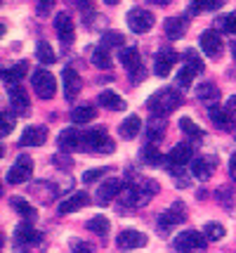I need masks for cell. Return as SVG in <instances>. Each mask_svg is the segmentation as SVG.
Segmentation results:
<instances>
[{"label":"cell","mask_w":236,"mask_h":253,"mask_svg":"<svg viewBox=\"0 0 236 253\" xmlns=\"http://www.w3.org/2000/svg\"><path fill=\"white\" fill-rule=\"evenodd\" d=\"M106 5H118V0H104Z\"/></svg>","instance_id":"52"},{"label":"cell","mask_w":236,"mask_h":253,"mask_svg":"<svg viewBox=\"0 0 236 253\" xmlns=\"http://www.w3.org/2000/svg\"><path fill=\"white\" fill-rule=\"evenodd\" d=\"M95 116H97V109H92V107H76V109H71V123H76V126H85Z\"/></svg>","instance_id":"29"},{"label":"cell","mask_w":236,"mask_h":253,"mask_svg":"<svg viewBox=\"0 0 236 253\" xmlns=\"http://www.w3.org/2000/svg\"><path fill=\"white\" fill-rule=\"evenodd\" d=\"M104 175V170H85V173H83V182H85V185H88V182H95V180H100V177Z\"/></svg>","instance_id":"46"},{"label":"cell","mask_w":236,"mask_h":253,"mask_svg":"<svg viewBox=\"0 0 236 253\" xmlns=\"http://www.w3.org/2000/svg\"><path fill=\"white\" fill-rule=\"evenodd\" d=\"M88 230L95 232V234H101V237H104V234L109 232V220H106L104 215H95V218L88 222Z\"/></svg>","instance_id":"37"},{"label":"cell","mask_w":236,"mask_h":253,"mask_svg":"<svg viewBox=\"0 0 236 253\" xmlns=\"http://www.w3.org/2000/svg\"><path fill=\"white\" fill-rule=\"evenodd\" d=\"M10 206L17 211L22 218H26V220H34V218H35V209L31 206V204H29V201H26V199H22V197H10Z\"/></svg>","instance_id":"28"},{"label":"cell","mask_w":236,"mask_h":253,"mask_svg":"<svg viewBox=\"0 0 236 253\" xmlns=\"http://www.w3.org/2000/svg\"><path fill=\"white\" fill-rule=\"evenodd\" d=\"M57 164V168H62V170H68L71 166H73V161H71V156L67 154V152H62V154H55V159H52Z\"/></svg>","instance_id":"45"},{"label":"cell","mask_w":236,"mask_h":253,"mask_svg":"<svg viewBox=\"0 0 236 253\" xmlns=\"http://www.w3.org/2000/svg\"><path fill=\"white\" fill-rule=\"evenodd\" d=\"M222 5H225V0H194V7H199V10H217Z\"/></svg>","instance_id":"44"},{"label":"cell","mask_w":236,"mask_h":253,"mask_svg":"<svg viewBox=\"0 0 236 253\" xmlns=\"http://www.w3.org/2000/svg\"><path fill=\"white\" fill-rule=\"evenodd\" d=\"M180 104H182V95L172 88L158 90V92H154V95L149 97V102H146V107L154 111V114H163V116L170 114V111H175Z\"/></svg>","instance_id":"1"},{"label":"cell","mask_w":236,"mask_h":253,"mask_svg":"<svg viewBox=\"0 0 236 253\" xmlns=\"http://www.w3.org/2000/svg\"><path fill=\"white\" fill-rule=\"evenodd\" d=\"M68 244H71V251L73 253H95V249H92L88 242H83V239H76V237H73Z\"/></svg>","instance_id":"43"},{"label":"cell","mask_w":236,"mask_h":253,"mask_svg":"<svg viewBox=\"0 0 236 253\" xmlns=\"http://www.w3.org/2000/svg\"><path fill=\"white\" fill-rule=\"evenodd\" d=\"M156 192H158V185L154 182V180H146V182L142 185V187H137V194H139V206H144L146 201H149V199L154 197Z\"/></svg>","instance_id":"34"},{"label":"cell","mask_w":236,"mask_h":253,"mask_svg":"<svg viewBox=\"0 0 236 253\" xmlns=\"http://www.w3.org/2000/svg\"><path fill=\"white\" fill-rule=\"evenodd\" d=\"M31 85H34L35 95H38L40 99H52L55 97L57 81L50 71H45V69H35L34 74H31Z\"/></svg>","instance_id":"3"},{"label":"cell","mask_w":236,"mask_h":253,"mask_svg":"<svg viewBox=\"0 0 236 253\" xmlns=\"http://www.w3.org/2000/svg\"><path fill=\"white\" fill-rule=\"evenodd\" d=\"M88 201H90V197L85 194V192H76L71 199H67L64 204H59V213H76V211H80L83 206H88Z\"/></svg>","instance_id":"24"},{"label":"cell","mask_w":236,"mask_h":253,"mask_svg":"<svg viewBox=\"0 0 236 253\" xmlns=\"http://www.w3.org/2000/svg\"><path fill=\"white\" fill-rule=\"evenodd\" d=\"M118 59H121V64L125 69H130V74L137 71V69H142V57H139V50L137 47H123L121 52H118Z\"/></svg>","instance_id":"21"},{"label":"cell","mask_w":236,"mask_h":253,"mask_svg":"<svg viewBox=\"0 0 236 253\" xmlns=\"http://www.w3.org/2000/svg\"><path fill=\"white\" fill-rule=\"evenodd\" d=\"M139 156H142V161H144L146 166H151V168H161V164L166 161V159H163V154H161V149H158L154 142H149L146 147H142Z\"/></svg>","instance_id":"23"},{"label":"cell","mask_w":236,"mask_h":253,"mask_svg":"<svg viewBox=\"0 0 236 253\" xmlns=\"http://www.w3.org/2000/svg\"><path fill=\"white\" fill-rule=\"evenodd\" d=\"M163 135H166V132H163V126H158V123H151V126H149V128H146V137H149V142H161V140H163Z\"/></svg>","instance_id":"42"},{"label":"cell","mask_w":236,"mask_h":253,"mask_svg":"<svg viewBox=\"0 0 236 253\" xmlns=\"http://www.w3.org/2000/svg\"><path fill=\"white\" fill-rule=\"evenodd\" d=\"M229 175L236 182V154H232V159H229Z\"/></svg>","instance_id":"48"},{"label":"cell","mask_w":236,"mask_h":253,"mask_svg":"<svg viewBox=\"0 0 236 253\" xmlns=\"http://www.w3.org/2000/svg\"><path fill=\"white\" fill-rule=\"evenodd\" d=\"M215 170V159L213 156H199V159H191V175L199 177V180H210Z\"/></svg>","instance_id":"14"},{"label":"cell","mask_w":236,"mask_h":253,"mask_svg":"<svg viewBox=\"0 0 236 253\" xmlns=\"http://www.w3.org/2000/svg\"><path fill=\"white\" fill-rule=\"evenodd\" d=\"M83 137H85V149H90V152H100V154L116 152V144H113V140H109L104 128H90V130H85Z\"/></svg>","instance_id":"2"},{"label":"cell","mask_w":236,"mask_h":253,"mask_svg":"<svg viewBox=\"0 0 236 253\" xmlns=\"http://www.w3.org/2000/svg\"><path fill=\"white\" fill-rule=\"evenodd\" d=\"M227 109L232 111V114L236 111V95H234V97H229V102H227Z\"/></svg>","instance_id":"49"},{"label":"cell","mask_w":236,"mask_h":253,"mask_svg":"<svg viewBox=\"0 0 236 253\" xmlns=\"http://www.w3.org/2000/svg\"><path fill=\"white\" fill-rule=\"evenodd\" d=\"M208 116H210V121H213L217 128H222V130L232 128V123H234V119H232V111H229V109L210 107V109H208Z\"/></svg>","instance_id":"25"},{"label":"cell","mask_w":236,"mask_h":253,"mask_svg":"<svg viewBox=\"0 0 236 253\" xmlns=\"http://www.w3.org/2000/svg\"><path fill=\"white\" fill-rule=\"evenodd\" d=\"M151 2H156V5H168L170 0H151Z\"/></svg>","instance_id":"50"},{"label":"cell","mask_w":236,"mask_h":253,"mask_svg":"<svg viewBox=\"0 0 236 253\" xmlns=\"http://www.w3.org/2000/svg\"><path fill=\"white\" fill-rule=\"evenodd\" d=\"M12 130H14V119L10 116V111L5 109L2 114H0V135H2V137H7Z\"/></svg>","instance_id":"39"},{"label":"cell","mask_w":236,"mask_h":253,"mask_svg":"<svg viewBox=\"0 0 236 253\" xmlns=\"http://www.w3.org/2000/svg\"><path fill=\"white\" fill-rule=\"evenodd\" d=\"M10 107L19 116H24V114H29V109H31V102H29V92L24 88H19V85H14V88H10Z\"/></svg>","instance_id":"16"},{"label":"cell","mask_w":236,"mask_h":253,"mask_svg":"<svg viewBox=\"0 0 236 253\" xmlns=\"http://www.w3.org/2000/svg\"><path fill=\"white\" fill-rule=\"evenodd\" d=\"M57 144H59V149L62 152H76V149H83L85 152V137H83V132L76 130V128H67V130L59 132V137H57Z\"/></svg>","instance_id":"6"},{"label":"cell","mask_w":236,"mask_h":253,"mask_svg":"<svg viewBox=\"0 0 236 253\" xmlns=\"http://www.w3.org/2000/svg\"><path fill=\"white\" fill-rule=\"evenodd\" d=\"M203 234L210 239V242H217V239H222L227 232L225 227L220 225V222H205V227H203Z\"/></svg>","instance_id":"36"},{"label":"cell","mask_w":236,"mask_h":253,"mask_svg":"<svg viewBox=\"0 0 236 253\" xmlns=\"http://www.w3.org/2000/svg\"><path fill=\"white\" fill-rule=\"evenodd\" d=\"M163 29H166V33H168L170 41H177V38H182V36H184L187 24H184V19H180V17H170V19H166Z\"/></svg>","instance_id":"27"},{"label":"cell","mask_w":236,"mask_h":253,"mask_svg":"<svg viewBox=\"0 0 236 253\" xmlns=\"http://www.w3.org/2000/svg\"><path fill=\"white\" fill-rule=\"evenodd\" d=\"M201 50L208 57H213V59H217L222 55V38L217 36V31L208 29V31L201 33Z\"/></svg>","instance_id":"12"},{"label":"cell","mask_w":236,"mask_h":253,"mask_svg":"<svg viewBox=\"0 0 236 253\" xmlns=\"http://www.w3.org/2000/svg\"><path fill=\"white\" fill-rule=\"evenodd\" d=\"M194 159V152H191V144L189 142H180V144H175L172 149H170V154H168V168L172 170V168H182V166H187Z\"/></svg>","instance_id":"8"},{"label":"cell","mask_w":236,"mask_h":253,"mask_svg":"<svg viewBox=\"0 0 236 253\" xmlns=\"http://www.w3.org/2000/svg\"><path fill=\"white\" fill-rule=\"evenodd\" d=\"M35 57H38L43 64H55V59H57L55 50H52V45L45 43V41H40V43L35 45Z\"/></svg>","instance_id":"30"},{"label":"cell","mask_w":236,"mask_h":253,"mask_svg":"<svg viewBox=\"0 0 236 253\" xmlns=\"http://www.w3.org/2000/svg\"><path fill=\"white\" fill-rule=\"evenodd\" d=\"M142 130V121H139V116H128L121 126H118V135L123 137V140H135L137 135Z\"/></svg>","instance_id":"22"},{"label":"cell","mask_w":236,"mask_h":253,"mask_svg":"<svg viewBox=\"0 0 236 253\" xmlns=\"http://www.w3.org/2000/svg\"><path fill=\"white\" fill-rule=\"evenodd\" d=\"M92 62H95L97 69H111V57H109V52H106L104 45L92 50Z\"/></svg>","instance_id":"32"},{"label":"cell","mask_w":236,"mask_h":253,"mask_svg":"<svg viewBox=\"0 0 236 253\" xmlns=\"http://www.w3.org/2000/svg\"><path fill=\"white\" fill-rule=\"evenodd\" d=\"M26 74H29V62H17L14 66H10V69L2 71V81H5V85L14 88Z\"/></svg>","instance_id":"20"},{"label":"cell","mask_w":236,"mask_h":253,"mask_svg":"<svg viewBox=\"0 0 236 253\" xmlns=\"http://www.w3.org/2000/svg\"><path fill=\"white\" fill-rule=\"evenodd\" d=\"M196 95H199V99H217L220 97V90L215 88L213 83H201L199 90H196Z\"/></svg>","instance_id":"38"},{"label":"cell","mask_w":236,"mask_h":253,"mask_svg":"<svg viewBox=\"0 0 236 253\" xmlns=\"http://www.w3.org/2000/svg\"><path fill=\"white\" fill-rule=\"evenodd\" d=\"M177 59H180V55L175 52V50H161L156 57V76L166 78L170 76V71H172V66L177 64Z\"/></svg>","instance_id":"13"},{"label":"cell","mask_w":236,"mask_h":253,"mask_svg":"<svg viewBox=\"0 0 236 253\" xmlns=\"http://www.w3.org/2000/svg\"><path fill=\"white\" fill-rule=\"evenodd\" d=\"M55 7V0H38V14H47Z\"/></svg>","instance_id":"47"},{"label":"cell","mask_w":236,"mask_h":253,"mask_svg":"<svg viewBox=\"0 0 236 253\" xmlns=\"http://www.w3.org/2000/svg\"><path fill=\"white\" fill-rule=\"evenodd\" d=\"M180 128H182V132H184V135H189V137H194V140H201V137H203L201 128L191 121L189 116H182V119H180Z\"/></svg>","instance_id":"33"},{"label":"cell","mask_w":236,"mask_h":253,"mask_svg":"<svg viewBox=\"0 0 236 253\" xmlns=\"http://www.w3.org/2000/svg\"><path fill=\"white\" fill-rule=\"evenodd\" d=\"M100 104L104 107V109H111V111L125 109L123 97H118L113 90H101V92H100Z\"/></svg>","instance_id":"26"},{"label":"cell","mask_w":236,"mask_h":253,"mask_svg":"<svg viewBox=\"0 0 236 253\" xmlns=\"http://www.w3.org/2000/svg\"><path fill=\"white\" fill-rule=\"evenodd\" d=\"M123 43H125L123 33H118V31L101 33V45H104V47H123Z\"/></svg>","instance_id":"35"},{"label":"cell","mask_w":236,"mask_h":253,"mask_svg":"<svg viewBox=\"0 0 236 253\" xmlns=\"http://www.w3.org/2000/svg\"><path fill=\"white\" fill-rule=\"evenodd\" d=\"M205 242H208L205 234H201V232H196V230H184L175 239V251L191 253V251H196V249H205Z\"/></svg>","instance_id":"4"},{"label":"cell","mask_w":236,"mask_h":253,"mask_svg":"<svg viewBox=\"0 0 236 253\" xmlns=\"http://www.w3.org/2000/svg\"><path fill=\"white\" fill-rule=\"evenodd\" d=\"M47 140V128L45 126H29L22 135V147H40Z\"/></svg>","instance_id":"15"},{"label":"cell","mask_w":236,"mask_h":253,"mask_svg":"<svg viewBox=\"0 0 236 253\" xmlns=\"http://www.w3.org/2000/svg\"><path fill=\"white\" fill-rule=\"evenodd\" d=\"M14 242L19 244V246H29V244H34V242H40V234L34 230L31 222H19L14 227Z\"/></svg>","instance_id":"17"},{"label":"cell","mask_w":236,"mask_h":253,"mask_svg":"<svg viewBox=\"0 0 236 253\" xmlns=\"http://www.w3.org/2000/svg\"><path fill=\"white\" fill-rule=\"evenodd\" d=\"M182 218H184V211H182L180 201H177V204H175L172 209L166 211V213H163V215L158 218V230H161V232H168L170 227H175V225H177Z\"/></svg>","instance_id":"19"},{"label":"cell","mask_w":236,"mask_h":253,"mask_svg":"<svg viewBox=\"0 0 236 253\" xmlns=\"http://www.w3.org/2000/svg\"><path fill=\"white\" fill-rule=\"evenodd\" d=\"M31 173H34V161H31L29 154H22L14 161V166L10 168V173H7L5 180H7L10 185H22V182H26V180L31 177Z\"/></svg>","instance_id":"5"},{"label":"cell","mask_w":236,"mask_h":253,"mask_svg":"<svg viewBox=\"0 0 236 253\" xmlns=\"http://www.w3.org/2000/svg\"><path fill=\"white\" fill-rule=\"evenodd\" d=\"M220 29L225 33H236V12H232V14H225V17H220Z\"/></svg>","instance_id":"41"},{"label":"cell","mask_w":236,"mask_h":253,"mask_svg":"<svg viewBox=\"0 0 236 253\" xmlns=\"http://www.w3.org/2000/svg\"><path fill=\"white\" fill-rule=\"evenodd\" d=\"M55 29L59 33V38H62V43H71L73 41V19L68 17L67 12H62V14H57L55 17Z\"/></svg>","instance_id":"18"},{"label":"cell","mask_w":236,"mask_h":253,"mask_svg":"<svg viewBox=\"0 0 236 253\" xmlns=\"http://www.w3.org/2000/svg\"><path fill=\"white\" fill-rule=\"evenodd\" d=\"M123 182L118 180V177H109V180H104L100 185V189H97V201H100L101 206L104 204H109V201H113L116 197H121V192H123Z\"/></svg>","instance_id":"10"},{"label":"cell","mask_w":236,"mask_h":253,"mask_svg":"<svg viewBox=\"0 0 236 253\" xmlns=\"http://www.w3.org/2000/svg\"><path fill=\"white\" fill-rule=\"evenodd\" d=\"M182 57H184V62H187V66H191L196 74H201L203 69H205V64H203V59L199 57V52L194 50V47H189V50H184L182 52Z\"/></svg>","instance_id":"31"},{"label":"cell","mask_w":236,"mask_h":253,"mask_svg":"<svg viewBox=\"0 0 236 253\" xmlns=\"http://www.w3.org/2000/svg\"><path fill=\"white\" fill-rule=\"evenodd\" d=\"M62 78H64V97L76 99L80 95V90H83V78L78 76V71L67 66V69L62 71Z\"/></svg>","instance_id":"9"},{"label":"cell","mask_w":236,"mask_h":253,"mask_svg":"<svg viewBox=\"0 0 236 253\" xmlns=\"http://www.w3.org/2000/svg\"><path fill=\"white\" fill-rule=\"evenodd\" d=\"M194 76H196V71L191 69V66H182L180 69V74H177V83H180L182 88H189L191 85V81H194Z\"/></svg>","instance_id":"40"},{"label":"cell","mask_w":236,"mask_h":253,"mask_svg":"<svg viewBox=\"0 0 236 253\" xmlns=\"http://www.w3.org/2000/svg\"><path fill=\"white\" fill-rule=\"evenodd\" d=\"M128 26H130V31H135V33H146L154 26V14L149 10L135 7V10L128 12Z\"/></svg>","instance_id":"7"},{"label":"cell","mask_w":236,"mask_h":253,"mask_svg":"<svg viewBox=\"0 0 236 253\" xmlns=\"http://www.w3.org/2000/svg\"><path fill=\"white\" fill-rule=\"evenodd\" d=\"M116 244H118V249H121V251L142 249V246H146V234H142V232H137V230H123L121 234H118Z\"/></svg>","instance_id":"11"},{"label":"cell","mask_w":236,"mask_h":253,"mask_svg":"<svg viewBox=\"0 0 236 253\" xmlns=\"http://www.w3.org/2000/svg\"><path fill=\"white\" fill-rule=\"evenodd\" d=\"M232 55H234V59H236V41L232 43Z\"/></svg>","instance_id":"51"}]
</instances>
